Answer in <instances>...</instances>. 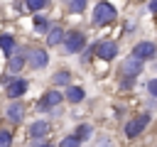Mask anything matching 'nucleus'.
<instances>
[{
    "label": "nucleus",
    "mask_w": 157,
    "mask_h": 147,
    "mask_svg": "<svg viewBox=\"0 0 157 147\" xmlns=\"http://www.w3.org/2000/svg\"><path fill=\"white\" fill-rule=\"evenodd\" d=\"M83 47H86V34H83L81 29H71V32L64 34V42H61L64 54H76V51H81Z\"/></svg>",
    "instance_id": "nucleus-3"
},
{
    "label": "nucleus",
    "mask_w": 157,
    "mask_h": 147,
    "mask_svg": "<svg viewBox=\"0 0 157 147\" xmlns=\"http://www.w3.org/2000/svg\"><path fill=\"white\" fill-rule=\"evenodd\" d=\"M147 93H150L152 98H157V78H150V81H147Z\"/></svg>",
    "instance_id": "nucleus-23"
},
{
    "label": "nucleus",
    "mask_w": 157,
    "mask_h": 147,
    "mask_svg": "<svg viewBox=\"0 0 157 147\" xmlns=\"http://www.w3.org/2000/svg\"><path fill=\"white\" fill-rule=\"evenodd\" d=\"M64 98L69 100V103H81L83 98H86V91L81 88V86H66V93H64Z\"/></svg>",
    "instance_id": "nucleus-13"
},
{
    "label": "nucleus",
    "mask_w": 157,
    "mask_h": 147,
    "mask_svg": "<svg viewBox=\"0 0 157 147\" xmlns=\"http://www.w3.org/2000/svg\"><path fill=\"white\" fill-rule=\"evenodd\" d=\"M61 100H64V93H59L56 88H52V91H47V93L37 100V108H39L42 113H49V110L59 108V105H61Z\"/></svg>",
    "instance_id": "nucleus-4"
},
{
    "label": "nucleus",
    "mask_w": 157,
    "mask_h": 147,
    "mask_svg": "<svg viewBox=\"0 0 157 147\" xmlns=\"http://www.w3.org/2000/svg\"><path fill=\"white\" fill-rule=\"evenodd\" d=\"M49 130H52V125H49L47 120H34V123L29 125L27 135H29V140H32L34 145H44V137L49 135Z\"/></svg>",
    "instance_id": "nucleus-5"
},
{
    "label": "nucleus",
    "mask_w": 157,
    "mask_h": 147,
    "mask_svg": "<svg viewBox=\"0 0 157 147\" xmlns=\"http://www.w3.org/2000/svg\"><path fill=\"white\" fill-rule=\"evenodd\" d=\"M132 54H135L137 59L147 61V59H155V54H157V47H155L152 42H137V44L132 47Z\"/></svg>",
    "instance_id": "nucleus-9"
},
{
    "label": "nucleus",
    "mask_w": 157,
    "mask_h": 147,
    "mask_svg": "<svg viewBox=\"0 0 157 147\" xmlns=\"http://www.w3.org/2000/svg\"><path fill=\"white\" fill-rule=\"evenodd\" d=\"M64 27H59V24H54V27H49L47 29V44L49 47H59L61 42H64Z\"/></svg>",
    "instance_id": "nucleus-11"
},
{
    "label": "nucleus",
    "mask_w": 157,
    "mask_h": 147,
    "mask_svg": "<svg viewBox=\"0 0 157 147\" xmlns=\"http://www.w3.org/2000/svg\"><path fill=\"white\" fill-rule=\"evenodd\" d=\"M91 132H93V127H91V125H86V123H83V125H78V127L74 130V135H76L81 142H86V140L91 137Z\"/></svg>",
    "instance_id": "nucleus-18"
},
{
    "label": "nucleus",
    "mask_w": 157,
    "mask_h": 147,
    "mask_svg": "<svg viewBox=\"0 0 157 147\" xmlns=\"http://www.w3.org/2000/svg\"><path fill=\"white\" fill-rule=\"evenodd\" d=\"M0 49H2V54L5 56H12L15 54V49H17V42H15V37L12 34H0Z\"/></svg>",
    "instance_id": "nucleus-15"
},
{
    "label": "nucleus",
    "mask_w": 157,
    "mask_h": 147,
    "mask_svg": "<svg viewBox=\"0 0 157 147\" xmlns=\"http://www.w3.org/2000/svg\"><path fill=\"white\" fill-rule=\"evenodd\" d=\"M61 145H64V147H71V145H81V140H78L76 135H69V137L61 140Z\"/></svg>",
    "instance_id": "nucleus-22"
},
{
    "label": "nucleus",
    "mask_w": 157,
    "mask_h": 147,
    "mask_svg": "<svg viewBox=\"0 0 157 147\" xmlns=\"http://www.w3.org/2000/svg\"><path fill=\"white\" fill-rule=\"evenodd\" d=\"M115 7H113V2H108V0H98L96 2V7H93V17H91V22H93V27H105V24H110L113 20H115Z\"/></svg>",
    "instance_id": "nucleus-2"
},
{
    "label": "nucleus",
    "mask_w": 157,
    "mask_h": 147,
    "mask_svg": "<svg viewBox=\"0 0 157 147\" xmlns=\"http://www.w3.org/2000/svg\"><path fill=\"white\" fill-rule=\"evenodd\" d=\"M25 64H27V56H25V54H17V51H15L12 56H7V71H10V74H20Z\"/></svg>",
    "instance_id": "nucleus-12"
},
{
    "label": "nucleus",
    "mask_w": 157,
    "mask_h": 147,
    "mask_svg": "<svg viewBox=\"0 0 157 147\" xmlns=\"http://www.w3.org/2000/svg\"><path fill=\"white\" fill-rule=\"evenodd\" d=\"M34 29L39 32V34H47V29H49V22H47V17L44 15H34Z\"/></svg>",
    "instance_id": "nucleus-17"
},
{
    "label": "nucleus",
    "mask_w": 157,
    "mask_h": 147,
    "mask_svg": "<svg viewBox=\"0 0 157 147\" xmlns=\"http://www.w3.org/2000/svg\"><path fill=\"white\" fill-rule=\"evenodd\" d=\"M150 113H140V118H135V120H130L128 125H125V135H128V140H135L137 135H142V130L147 127V123H150Z\"/></svg>",
    "instance_id": "nucleus-6"
},
{
    "label": "nucleus",
    "mask_w": 157,
    "mask_h": 147,
    "mask_svg": "<svg viewBox=\"0 0 157 147\" xmlns=\"http://www.w3.org/2000/svg\"><path fill=\"white\" fill-rule=\"evenodd\" d=\"M96 54L103 61H113L118 56V42H101V44H96Z\"/></svg>",
    "instance_id": "nucleus-8"
},
{
    "label": "nucleus",
    "mask_w": 157,
    "mask_h": 147,
    "mask_svg": "<svg viewBox=\"0 0 157 147\" xmlns=\"http://www.w3.org/2000/svg\"><path fill=\"white\" fill-rule=\"evenodd\" d=\"M22 118H25V105H22V103H17V98H15V103L7 108V120L17 125V123H22Z\"/></svg>",
    "instance_id": "nucleus-14"
},
{
    "label": "nucleus",
    "mask_w": 157,
    "mask_h": 147,
    "mask_svg": "<svg viewBox=\"0 0 157 147\" xmlns=\"http://www.w3.org/2000/svg\"><path fill=\"white\" fill-rule=\"evenodd\" d=\"M140 71H142V59H137L135 54H130L123 64H120V81H118V86L120 88H132V83L137 81V76H140Z\"/></svg>",
    "instance_id": "nucleus-1"
},
{
    "label": "nucleus",
    "mask_w": 157,
    "mask_h": 147,
    "mask_svg": "<svg viewBox=\"0 0 157 147\" xmlns=\"http://www.w3.org/2000/svg\"><path fill=\"white\" fill-rule=\"evenodd\" d=\"M86 2H88V0H66V7H69L71 15H78V12L86 10Z\"/></svg>",
    "instance_id": "nucleus-16"
},
{
    "label": "nucleus",
    "mask_w": 157,
    "mask_h": 147,
    "mask_svg": "<svg viewBox=\"0 0 157 147\" xmlns=\"http://www.w3.org/2000/svg\"><path fill=\"white\" fill-rule=\"evenodd\" d=\"M150 12L157 15V0H150Z\"/></svg>",
    "instance_id": "nucleus-24"
},
{
    "label": "nucleus",
    "mask_w": 157,
    "mask_h": 147,
    "mask_svg": "<svg viewBox=\"0 0 157 147\" xmlns=\"http://www.w3.org/2000/svg\"><path fill=\"white\" fill-rule=\"evenodd\" d=\"M7 145H12V135L7 130H0V147H7Z\"/></svg>",
    "instance_id": "nucleus-21"
},
{
    "label": "nucleus",
    "mask_w": 157,
    "mask_h": 147,
    "mask_svg": "<svg viewBox=\"0 0 157 147\" xmlns=\"http://www.w3.org/2000/svg\"><path fill=\"white\" fill-rule=\"evenodd\" d=\"M25 5H27L29 12H39V10H44L49 5V0H25Z\"/></svg>",
    "instance_id": "nucleus-20"
},
{
    "label": "nucleus",
    "mask_w": 157,
    "mask_h": 147,
    "mask_svg": "<svg viewBox=\"0 0 157 147\" xmlns=\"http://www.w3.org/2000/svg\"><path fill=\"white\" fill-rule=\"evenodd\" d=\"M54 83H56V86H69V83H71V74L64 71V69L56 71V74H54Z\"/></svg>",
    "instance_id": "nucleus-19"
},
{
    "label": "nucleus",
    "mask_w": 157,
    "mask_h": 147,
    "mask_svg": "<svg viewBox=\"0 0 157 147\" xmlns=\"http://www.w3.org/2000/svg\"><path fill=\"white\" fill-rule=\"evenodd\" d=\"M25 93H27V81H25V78L12 76V78L5 83V96H7V98L15 100V98H22Z\"/></svg>",
    "instance_id": "nucleus-7"
},
{
    "label": "nucleus",
    "mask_w": 157,
    "mask_h": 147,
    "mask_svg": "<svg viewBox=\"0 0 157 147\" xmlns=\"http://www.w3.org/2000/svg\"><path fill=\"white\" fill-rule=\"evenodd\" d=\"M27 64H29L32 69H44V66L49 64V54H47V49H32L29 56H27Z\"/></svg>",
    "instance_id": "nucleus-10"
},
{
    "label": "nucleus",
    "mask_w": 157,
    "mask_h": 147,
    "mask_svg": "<svg viewBox=\"0 0 157 147\" xmlns=\"http://www.w3.org/2000/svg\"><path fill=\"white\" fill-rule=\"evenodd\" d=\"M155 20H157V15H155Z\"/></svg>",
    "instance_id": "nucleus-25"
}]
</instances>
